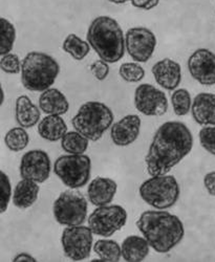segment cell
Segmentation results:
<instances>
[{
    "instance_id": "obj_36",
    "label": "cell",
    "mask_w": 215,
    "mask_h": 262,
    "mask_svg": "<svg viewBox=\"0 0 215 262\" xmlns=\"http://www.w3.org/2000/svg\"><path fill=\"white\" fill-rule=\"evenodd\" d=\"M204 185L207 192L211 196H215V171L206 174L204 178Z\"/></svg>"
},
{
    "instance_id": "obj_16",
    "label": "cell",
    "mask_w": 215,
    "mask_h": 262,
    "mask_svg": "<svg viewBox=\"0 0 215 262\" xmlns=\"http://www.w3.org/2000/svg\"><path fill=\"white\" fill-rule=\"evenodd\" d=\"M156 82L166 91H176L182 82L181 65L172 59L165 58L153 67Z\"/></svg>"
},
{
    "instance_id": "obj_2",
    "label": "cell",
    "mask_w": 215,
    "mask_h": 262,
    "mask_svg": "<svg viewBox=\"0 0 215 262\" xmlns=\"http://www.w3.org/2000/svg\"><path fill=\"white\" fill-rule=\"evenodd\" d=\"M137 227L149 246L160 254L175 249L185 235L182 221L177 215L167 211L150 210L143 212L137 221Z\"/></svg>"
},
{
    "instance_id": "obj_7",
    "label": "cell",
    "mask_w": 215,
    "mask_h": 262,
    "mask_svg": "<svg viewBox=\"0 0 215 262\" xmlns=\"http://www.w3.org/2000/svg\"><path fill=\"white\" fill-rule=\"evenodd\" d=\"M53 213L55 221L62 226H81L88 218V202L82 193L70 189L58 196Z\"/></svg>"
},
{
    "instance_id": "obj_35",
    "label": "cell",
    "mask_w": 215,
    "mask_h": 262,
    "mask_svg": "<svg viewBox=\"0 0 215 262\" xmlns=\"http://www.w3.org/2000/svg\"><path fill=\"white\" fill-rule=\"evenodd\" d=\"M131 3L137 9L149 11L158 7L160 0H131Z\"/></svg>"
},
{
    "instance_id": "obj_24",
    "label": "cell",
    "mask_w": 215,
    "mask_h": 262,
    "mask_svg": "<svg viewBox=\"0 0 215 262\" xmlns=\"http://www.w3.org/2000/svg\"><path fill=\"white\" fill-rule=\"evenodd\" d=\"M63 51L71 55L75 60L81 61L90 54L91 46L88 41L82 40L75 34H70L63 41Z\"/></svg>"
},
{
    "instance_id": "obj_14",
    "label": "cell",
    "mask_w": 215,
    "mask_h": 262,
    "mask_svg": "<svg viewBox=\"0 0 215 262\" xmlns=\"http://www.w3.org/2000/svg\"><path fill=\"white\" fill-rule=\"evenodd\" d=\"M191 77L202 85H215V54L207 49H199L188 59Z\"/></svg>"
},
{
    "instance_id": "obj_38",
    "label": "cell",
    "mask_w": 215,
    "mask_h": 262,
    "mask_svg": "<svg viewBox=\"0 0 215 262\" xmlns=\"http://www.w3.org/2000/svg\"><path fill=\"white\" fill-rule=\"evenodd\" d=\"M109 2L112 4H115V5H124L127 2H129V0H109Z\"/></svg>"
},
{
    "instance_id": "obj_30",
    "label": "cell",
    "mask_w": 215,
    "mask_h": 262,
    "mask_svg": "<svg viewBox=\"0 0 215 262\" xmlns=\"http://www.w3.org/2000/svg\"><path fill=\"white\" fill-rule=\"evenodd\" d=\"M119 74L121 78L129 83H137L144 79L145 71L138 63H123L120 69Z\"/></svg>"
},
{
    "instance_id": "obj_15",
    "label": "cell",
    "mask_w": 215,
    "mask_h": 262,
    "mask_svg": "<svg viewBox=\"0 0 215 262\" xmlns=\"http://www.w3.org/2000/svg\"><path fill=\"white\" fill-rule=\"evenodd\" d=\"M141 119L137 115H128L115 123L111 129L113 143L120 147L132 145L139 137L141 130Z\"/></svg>"
},
{
    "instance_id": "obj_6",
    "label": "cell",
    "mask_w": 215,
    "mask_h": 262,
    "mask_svg": "<svg viewBox=\"0 0 215 262\" xmlns=\"http://www.w3.org/2000/svg\"><path fill=\"white\" fill-rule=\"evenodd\" d=\"M141 199L158 210L175 206L180 198V185L172 176H156L145 181L139 189Z\"/></svg>"
},
{
    "instance_id": "obj_4",
    "label": "cell",
    "mask_w": 215,
    "mask_h": 262,
    "mask_svg": "<svg viewBox=\"0 0 215 262\" xmlns=\"http://www.w3.org/2000/svg\"><path fill=\"white\" fill-rule=\"evenodd\" d=\"M60 73V65L52 56L31 52L23 60L21 82L31 92H45L55 83Z\"/></svg>"
},
{
    "instance_id": "obj_22",
    "label": "cell",
    "mask_w": 215,
    "mask_h": 262,
    "mask_svg": "<svg viewBox=\"0 0 215 262\" xmlns=\"http://www.w3.org/2000/svg\"><path fill=\"white\" fill-rule=\"evenodd\" d=\"M149 244L145 237L131 235L122 244V258L127 262H141L149 254Z\"/></svg>"
},
{
    "instance_id": "obj_20",
    "label": "cell",
    "mask_w": 215,
    "mask_h": 262,
    "mask_svg": "<svg viewBox=\"0 0 215 262\" xmlns=\"http://www.w3.org/2000/svg\"><path fill=\"white\" fill-rule=\"evenodd\" d=\"M39 185L38 183L24 179L21 180L15 187L13 192V204L16 208L25 210L32 207L39 195Z\"/></svg>"
},
{
    "instance_id": "obj_5",
    "label": "cell",
    "mask_w": 215,
    "mask_h": 262,
    "mask_svg": "<svg viewBox=\"0 0 215 262\" xmlns=\"http://www.w3.org/2000/svg\"><path fill=\"white\" fill-rule=\"evenodd\" d=\"M114 119V113L109 106L102 102L89 101L79 108L72 124L82 136L96 142L113 126Z\"/></svg>"
},
{
    "instance_id": "obj_18",
    "label": "cell",
    "mask_w": 215,
    "mask_h": 262,
    "mask_svg": "<svg viewBox=\"0 0 215 262\" xmlns=\"http://www.w3.org/2000/svg\"><path fill=\"white\" fill-rule=\"evenodd\" d=\"M191 114L195 121L202 126L215 125V95L201 93L192 101Z\"/></svg>"
},
{
    "instance_id": "obj_17",
    "label": "cell",
    "mask_w": 215,
    "mask_h": 262,
    "mask_svg": "<svg viewBox=\"0 0 215 262\" xmlns=\"http://www.w3.org/2000/svg\"><path fill=\"white\" fill-rule=\"evenodd\" d=\"M117 183L107 178H96L93 180L88 188L89 201L96 207L110 205L117 193Z\"/></svg>"
},
{
    "instance_id": "obj_37",
    "label": "cell",
    "mask_w": 215,
    "mask_h": 262,
    "mask_svg": "<svg viewBox=\"0 0 215 262\" xmlns=\"http://www.w3.org/2000/svg\"><path fill=\"white\" fill-rule=\"evenodd\" d=\"M13 261L14 262H35L37 260H36V258H34L33 256H31L28 253H21V254H18L13 259Z\"/></svg>"
},
{
    "instance_id": "obj_25",
    "label": "cell",
    "mask_w": 215,
    "mask_h": 262,
    "mask_svg": "<svg viewBox=\"0 0 215 262\" xmlns=\"http://www.w3.org/2000/svg\"><path fill=\"white\" fill-rule=\"evenodd\" d=\"M95 253L106 262H118L122 257V250L115 240L100 239L94 244Z\"/></svg>"
},
{
    "instance_id": "obj_19",
    "label": "cell",
    "mask_w": 215,
    "mask_h": 262,
    "mask_svg": "<svg viewBox=\"0 0 215 262\" xmlns=\"http://www.w3.org/2000/svg\"><path fill=\"white\" fill-rule=\"evenodd\" d=\"M39 108L47 115H66L70 109V103L57 89H49L43 92L39 98Z\"/></svg>"
},
{
    "instance_id": "obj_28",
    "label": "cell",
    "mask_w": 215,
    "mask_h": 262,
    "mask_svg": "<svg viewBox=\"0 0 215 262\" xmlns=\"http://www.w3.org/2000/svg\"><path fill=\"white\" fill-rule=\"evenodd\" d=\"M16 39V29L6 18H0V54L2 56L11 53Z\"/></svg>"
},
{
    "instance_id": "obj_34",
    "label": "cell",
    "mask_w": 215,
    "mask_h": 262,
    "mask_svg": "<svg viewBox=\"0 0 215 262\" xmlns=\"http://www.w3.org/2000/svg\"><path fill=\"white\" fill-rule=\"evenodd\" d=\"M91 72L93 74V76L99 80V81H103L107 78L110 74V67L109 63L103 61V60H97L95 61L92 65H91Z\"/></svg>"
},
{
    "instance_id": "obj_29",
    "label": "cell",
    "mask_w": 215,
    "mask_h": 262,
    "mask_svg": "<svg viewBox=\"0 0 215 262\" xmlns=\"http://www.w3.org/2000/svg\"><path fill=\"white\" fill-rule=\"evenodd\" d=\"M171 104L177 116L183 117L188 115L192 106V100L189 92L185 89L176 90L171 95Z\"/></svg>"
},
{
    "instance_id": "obj_1",
    "label": "cell",
    "mask_w": 215,
    "mask_h": 262,
    "mask_svg": "<svg viewBox=\"0 0 215 262\" xmlns=\"http://www.w3.org/2000/svg\"><path fill=\"white\" fill-rule=\"evenodd\" d=\"M193 147V137L182 122H166L157 130L145 159L149 176H164L171 171Z\"/></svg>"
},
{
    "instance_id": "obj_21",
    "label": "cell",
    "mask_w": 215,
    "mask_h": 262,
    "mask_svg": "<svg viewBox=\"0 0 215 262\" xmlns=\"http://www.w3.org/2000/svg\"><path fill=\"white\" fill-rule=\"evenodd\" d=\"M40 108H38L28 96H20L16 100L15 117L17 123L24 128H32L40 120Z\"/></svg>"
},
{
    "instance_id": "obj_9",
    "label": "cell",
    "mask_w": 215,
    "mask_h": 262,
    "mask_svg": "<svg viewBox=\"0 0 215 262\" xmlns=\"http://www.w3.org/2000/svg\"><path fill=\"white\" fill-rule=\"evenodd\" d=\"M127 222V212L119 205L98 207L89 216V227L95 235L111 237L120 231Z\"/></svg>"
},
{
    "instance_id": "obj_8",
    "label": "cell",
    "mask_w": 215,
    "mask_h": 262,
    "mask_svg": "<svg viewBox=\"0 0 215 262\" xmlns=\"http://www.w3.org/2000/svg\"><path fill=\"white\" fill-rule=\"evenodd\" d=\"M92 161L85 155L59 157L54 165V172L60 181L71 189L84 187L91 179Z\"/></svg>"
},
{
    "instance_id": "obj_23",
    "label": "cell",
    "mask_w": 215,
    "mask_h": 262,
    "mask_svg": "<svg viewBox=\"0 0 215 262\" xmlns=\"http://www.w3.org/2000/svg\"><path fill=\"white\" fill-rule=\"evenodd\" d=\"M68 133V126L60 116L49 115L43 118L38 125V134L42 139L50 142H57Z\"/></svg>"
},
{
    "instance_id": "obj_12",
    "label": "cell",
    "mask_w": 215,
    "mask_h": 262,
    "mask_svg": "<svg viewBox=\"0 0 215 262\" xmlns=\"http://www.w3.org/2000/svg\"><path fill=\"white\" fill-rule=\"evenodd\" d=\"M135 106L144 116L161 117L168 111V100L164 92L152 84H141L135 92Z\"/></svg>"
},
{
    "instance_id": "obj_10",
    "label": "cell",
    "mask_w": 215,
    "mask_h": 262,
    "mask_svg": "<svg viewBox=\"0 0 215 262\" xmlns=\"http://www.w3.org/2000/svg\"><path fill=\"white\" fill-rule=\"evenodd\" d=\"M94 233L90 227L72 226L62 232L61 245L63 253L73 261H82L91 256Z\"/></svg>"
},
{
    "instance_id": "obj_13",
    "label": "cell",
    "mask_w": 215,
    "mask_h": 262,
    "mask_svg": "<svg viewBox=\"0 0 215 262\" xmlns=\"http://www.w3.org/2000/svg\"><path fill=\"white\" fill-rule=\"evenodd\" d=\"M52 163L49 155L43 150H31L23 157L19 172L23 179L34 181L38 184L49 180Z\"/></svg>"
},
{
    "instance_id": "obj_33",
    "label": "cell",
    "mask_w": 215,
    "mask_h": 262,
    "mask_svg": "<svg viewBox=\"0 0 215 262\" xmlns=\"http://www.w3.org/2000/svg\"><path fill=\"white\" fill-rule=\"evenodd\" d=\"M200 142L202 147L210 155L215 156V125L206 126L200 131Z\"/></svg>"
},
{
    "instance_id": "obj_32",
    "label": "cell",
    "mask_w": 215,
    "mask_h": 262,
    "mask_svg": "<svg viewBox=\"0 0 215 262\" xmlns=\"http://www.w3.org/2000/svg\"><path fill=\"white\" fill-rule=\"evenodd\" d=\"M21 67H23V63L20 62L18 55L9 53L7 55L2 56V60H0V68H2L3 72L7 74L16 75L21 72Z\"/></svg>"
},
{
    "instance_id": "obj_27",
    "label": "cell",
    "mask_w": 215,
    "mask_h": 262,
    "mask_svg": "<svg viewBox=\"0 0 215 262\" xmlns=\"http://www.w3.org/2000/svg\"><path fill=\"white\" fill-rule=\"evenodd\" d=\"M30 137L24 127H15L9 130L5 137L6 146L13 152L23 151L28 147Z\"/></svg>"
},
{
    "instance_id": "obj_3",
    "label": "cell",
    "mask_w": 215,
    "mask_h": 262,
    "mask_svg": "<svg viewBox=\"0 0 215 262\" xmlns=\"http://www.w3.org/2000/svg\"><path fill=\"white\" fill-rule=\"evenodd\" d=\"M86 39L101 60L120 61L125 54V38L119 23L110 16H99L91 24Z\"/></svg>"
},
{
    "instance_id": "obj_26",
    "label": "cell",
    "mask_w": 215,
    "mask_h": 262,
    "mask_svg": "<svg viewBox=\"0 0 215 262\" xmlns=\"http://www.w3.org/2000/svg\"><path fill=\"white\" fill-rule=\"evenodd\" d=\"M89 139L82 136L78 131L67 133L61 140L62 149L70 155H84L89 148Z\"/></svg>"
},
{
    "instance_id": "obj_31",
    "label": "cell",
    "mask_w": 215,
    "mask_h": 262,
    "mask_svg": "<svg viewBox=\"0 0 215 262\" xmlns=\"http://www.w3.org/2000/svg\"><path fill=\"white\" fill-rule=\"evenodd\" d=\"M12 198V187L9 177L2 171L0 172V212L5 213L9 207Z\"/></svg>"
},
{
    "instance_id": "obj_39",
    "label": "cell",
    "mask_w": 215,
    "mask_h": 262,
    "mask_svg": "<svg viewBox=\"0 0 215 262\" xmlns=\"http://www.w3.org/2000/svg\"><path fill=\"white\" fill-rule=\"evenodd\" d=\"M4 102H5V93H4V89L2 87V100H0V104H4Z\"/></svg>"
},
{
    "instance_id": "obj_11",
    "label": "cell",
    "mask_w": 215,
    "mask_h": 262,
    "mask_svg": "<svg viewBox=\"0 0 215 262\" xmlns=\"http://www.w3.org/2000/svg\"><path fill=\"white\" fill-rule=\"evenodd\" d=\"M125 47L128 55L136 62L144 63L153 57L156 51L157 37L147 28L129 29L125 34Z\"/></svg>"
}]
</instances>
